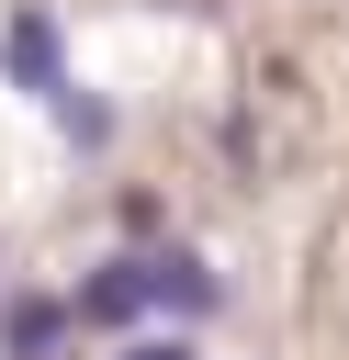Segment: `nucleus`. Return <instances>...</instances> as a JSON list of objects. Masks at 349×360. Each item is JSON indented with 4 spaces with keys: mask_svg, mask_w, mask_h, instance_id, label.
Here are the masks:
<instances>
[{
    "mask_svg": "<svg viewBox=\"0 0 349 360\" xmlns=\"http://www.w3.org/2000/svg\"><path fill=\"white\" fill-rule=\"evenodd\" d=\"M68 326H79V315H68V304H45V292H11V304H0V349H11V360H45Z\"/></svg>",
    "mask_w": 349,
    "mask_h": 360,
    "instance_id": "obj_4",
    "label": "nucleus"
},
{
    "mask_svg": "<svg viewBox=\"0 0 349 360\" xmlns=\"http://www.w3.org/2000/svg\"><path fill=\"white\" fill-rule=\"evenodd\" d=\"M0 68H11V90H34V101H56L68 90V34H56V11H11L0 22Z\"/></svg>",
    "mask_w": 349,
    "mask_h": 360,
    "instance_id": "obj_1",
    "label": "nucleus"
},
{
    "mask_svg": "<svg viewBox=\"0 0 349 360\" xmlns=\"http://www.w3.org/2000/svg\"><path fill=\"white\" fill-rule=\"evenodd\" d=\"M124 360H203V349H191V338H135Z\"/></svg>",
    "mask_w": 349,
    "mask_h": 360,
    "instance_id": "obj_6",
    "label": "nucleus"
},
{
    "mask_svg": "<svg viewBox=\"0 0 349 360\" xmlns=\"http://www.w3.org/2000/svg\"><path fill=\"white\" fill-rule=\"evenodd\" d=\"M45 112H56V124H68V146H113V101H90V90H79V79H68V90H56V101H45Z\"/></svg>",
    "mask_w": 349,
    "mask_h": 360,
    "instance_id": "obj_5",
    "label": "nucleus"
},
{
    "mask_svg": "<svg viewBox=\"0 0 349 360\" xmlns=\"http://www.w3.org/2000/svg\"><path fill=\"white\" fill-rule=\"evenodd\" d=\"M68 315H79V326H135V315H158V304H146V259H101V270L68 292Z\"/></svg>",
    "mask_w": 349,
    "mask_h": 360,
    "instance_id": "obj_2",
    "label": "nucleus"
},
{
    "mask_svg": "<svg viewBox=\"0 0 349 360\" xmlns=\"http://www.w3.org/2000/svg\"><path fill=\"white\" fill-rule=\"evenodd\" d=\"M146 304H158V315H214V304H225V281H214L203 259L158 248V259H146Z\"/></svg>",
    "mask_w": 349,
    "mask_h": 360,
    "instance_id": "obj_3",
    "label": "nucleus"
}]
</instances>
